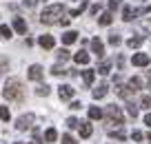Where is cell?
<instances>
[{"instance_id": "f1b7e54d", "label": "cell", "mask_w": 151, "mask_h": 144, "mask_svg": "<svg viewBox=\"0 0 151 144\" xmlns=\"http://www.w3.org/2000/svg\"><path fill=\"white\" fill-rule=\"evenodd\" d=\"M51 73H53V75H65L67 71L62 69V67H58V64H56V67H53V69H51Z\"/></svg>"}, {"instance_id": "44dd1931", "label": "cell", "mask_w": 151, "mask_h": 144, "mask_svg": "<svg viewBox=\"0 0 151 144\" xmlns=\"http://www.w3.org/2000/svg\"><path fill=\"white\" fill-rule=\"evenodd\" d=\"M109 135H111V138H116V140H124V138H127V133H124V131H111V133H109Z\"/></svg>"}, {"instance_id": "ffe728a7", "label": "cell", "mask_w": 151, "mask_h": 144, "mask_svg": "<svg viewBox=\"0 0 151 144\" xmlns=\"http://www.w3.org/2000/svg\"><path fill=\"white\" fill-rule=\"evenodd\" d=\"M56 56H58V60H60V62H65V60H69V51H67V49H60V51H58V53H56Z\"/></svg>"}, {"instance_id": "d6986e66", "label": "cell", "mask_w": 151, "mask_h": 144, "mask_svg": "<svg viewBox=\"0 0 151 144\" xmlns=\"http://www.w3.org/2000/svg\"><path fill=\"white\" fill-rule=\"evenodd\" d=\"M93 78H96V73L91 69H87L85 71V84H91V82H93Z\"/></svg>"}, {"instance_id": "5bb4252c", "label": "cell", "mask_w": 151, "mask_h": 144, "mask_svg": "<svg viewBox=\"0 0 151 144\" xmlns=\"http://www.w3.org/2000/svg\"><path fill=\"white\" fill-rule=\"evenodd\" d=\"M91 133H93V126H91V124H87V122H85V124L80 126V138H89Z\"/></svg>"}, {"instance_id": "83f0119b", "label": "cell", "mask_w": 151, "mask_h": 144, "mask_svg": "<svg viewBox=\"0 0 151 144\" xmlns=\"http://www.w3.org/2000/svg\"><path fill=\"white\" fill-rule=\"evenodd\" d=\"M98 73H102V75H107V73H109V62H102V64H100Z\"/></svg>"}, {"instance_id": "1f68e13d", "label": "cell", "mask_w": 151, "mask_h": 144, "mask_svg": "<svg viewBox=\"0 0 151 144\" xmlns=\"http://www.w3.org/2000/svg\"><path fill=\"white\" fill-rule=\"evenodd\" d=\"M62 144H76V140L71 135H62Z\"/></svg>"}, {"instance_id": "74e56055", "label": "cell", "mask_w": 151, "mask_h": 144, "mask_svg": "<svg viewBox=\"0 0 151 144\" xmlns=\"http://www.w3.org/2000/svg\"><path fill=\"white\" fill-rule=\"evenodd\" d=\"M145 124H147V126H151V113H149V115L145 117Z\"/></svg>"}, {"instance_id": "ac0fdd59", "label": "cell", "mask_w": 151, "mask_h": 144, "mask_svg": "<svg viewBox=\"0 0 151 144\" xmlns=\"http://www.w3.org/2000/svg\"><path fill=\"white\" fill-rule=\"evenodd\" d=\"M129 87H131L133 91H138V89L142 87V80L140 78H131V80H129Z\"/></svg>"}, {"instance_id": "4dcf8cb0", "label": "cell", "mask_w": 151, "mask_h": 144, "mask_svg": "<svg viewBox=\"0 0 151 144\" xmlns=\"http://www.w3.org/2000/svg\"><path fill=\"white\" fill-rule=\"evenodd\" d=\"M2 38H7V40L11 38V29L7 27V24H2Z\"/></svg>"}, {"instance_id": "7a4b0ae2", "label": "cell", "mask_w": 151, "mask_h": 144, "mask_svg": "<svg viewBox=\"0 0 151 144\" xmlns=\"http://www.w3.org/2000/svg\"><path fill=\"white\" fill-rule=\"evenodd\" d=\"M58 18H62V5H51V7H47V9L42 11V16H40V20H42L45 24L56 22Z\"/></svg>"}, {"instance_id": "cb8c5ba5", "label": "cell", "mask_w": 151, "mask_h": 144, "mask_svg": "<svg viewBox=\"0 0 151 144\" xmlns=\"http://www.w3.org/2000/svg\"><path fill=\"white\" fill-rule=\"evenodd\" d=\"M127 44L131 47V49H136V47H140V44H142V38H131V40H129Z\"/></svg>"}, {"instance_id": "52a82bcc", "label": "cell", "mask_w": 151, "mask_h": 144, "mask_svg": "<svg viewBox=\"0 0 151 144\" xmlns=\"http://www.w3.org/2000/svg\"><path fill=\"white\" fill-rule=\"evenodd\" d=\"M91 49H93V53H96L98 58L104 56V47H102V42H100L98 38H93V40H91Z\"/></svg>"}, {"instance_id": "836d02e7", "label": "cell", "mask_w": 151, "mask_h": 144, "mask_svg": "<svg viewBox=\"0 0 151 144\" xmlns=\"http://www.w3.org/2000/svg\"><path fill=\"white\" fill-rule=\"evenodd\" d=\"M131 138L136 140V142H140V140H142V133H140V131H133V133H131Z\"/></svg>"}, {"instance_id": "d6a6232c", "label": "cell", "mask_w": 151, "mask_h": 144, "mask_svg": "<svg viewBox=\"0 0 151 144\" xmlns=\"http://www.w3.org/2000/svg\"><path fill=\"white\" fill-rule=\"evenodd\" d=\"M118 7H120V0H111V2H109V9L111 11H116Z\"/></svg>"}, {"instance_id": "6da1fadb", "label": "cell", "mask_w": 151, "mask_h": 144, "mask_svg": "<svg viewBox=\"0 0 151 144\" xmlns=\"http://www.w3.org/2000/svg\"><path fill=\"white\" fill-rule=\"evenodd\" d=\"M2 95L9 100H22L24 91H22V84H20V80H9V82L5 84V89H2Z\"/></svg>"}, {"instance_id": "484cf974", "label": "cell", "mask_w": 151, "mask_h": 144, "mask_svg": "<svg viewBox=\"0 0 151 144\" xmlns=\"http://www.w3.org/2000/svg\"><path fill=\"white\" fill-rule=\"evenodd\" d=\"M140 104H142V109H151V98H149V95H145V98L140 100Z\"/></svg>"}, {"instance_id": "9a60e30c", "label": "cell", "mask_w": 151, "mask_h": 144, "mask_svg": "<svg viewBox=\"0 0 151 144\" xmlns=\"http://www.w3.org/2000/svg\"><path fill=\"white\" fill-rule=\"evenodd\" d=\"M56 138H58L56 129H47V131H45V140H47V142H56Z\"/></svg>"}, {"instance_id": "ba28073f", "label": "cell", "mask_w": 151, "mask_h": 144, "mask_svg": "<svg viewBox=\"0 0 151 144\" xmlns=\"http://www.w3.org/2000/svg\"><path fill=\"white\" fill-rule=\"evenodd\" d=\"M38 42H40L42 49H51V47H53V36H40Z\"/></svg>"}, {"instance_id": "d4e9b609", "label": "cell", "mask_w": 151, "mask_h": 144, "mask_svg": "<svg viewBox=\"0 0 151 144\" xmlns=\"http://www.w3.org/2000/svg\"><path fill=\"white\" fill-rule=\"evenodd\" d=\"M0 115H2V122H9V109L0 107Z\"/></svg>"}, {"instance_id": "e0dca14e", "label": "cell", "mask_w": 151, "mask_h": 144, "mask_svg": "<svg viewBox=\"0 0 151 144\" xmlns=\"http://www.w3.org/2000/svg\"><path fill=\"white\" fill-rule=\"evenodd\" d=\"M111 14H102V16H100V18H98V22L100 24H102V27H107V24H111Z\"/></svg>"}, {"instance_id": "ab89813d", "label": "cell", "mask_w": 151, "mask_h": 144, "mask_svg": "<svg viewBox=\"0 0 151 144\" xmlns=\"http://www.w3.org/2000/svg\"><path fill=\"white\" fill-rule=\"evenodd\" d=\"M149 140H151V133H149Z\"/></svg>"}, {"instance_id": "d590c367", "label": "cell", "mask_w": 151, "mask_h": 144, "mask_svg": "<svg viewBox=\"0 0 151 144\" xmlns=\"http://www.w3.org/2000/svg\"><path fill=\"white\" fill-rule=\"evenodd\" d=\"M129 115H133V117H136V115H138V109H136V107H133V104H131V107H129Z\"/></svg>"}, {"instance_id": "2e32d148", "label": "cell", "mask_w": 151, "mask_h": 144, "mask_svg": "<svg viewBox=\"0 0 151 144\" xmlns=\"http://www.w3.org/2000/svg\"><path fill=\"white\" fill-rule=\"evenodd\" d=\"M89 117L91 120H100V117H102V111H100L98 107H91L89 109Z\"/></svg>"}, {"instance_id": "7402d4cb", "label": "cell", "mask_w": 151, "mask_h": 144, "mask_svg": "<svg viewBox=\"0 0 151 144\" xmlns=\"http://www.w3.org/2000/svg\"><path fill=\"white\" fill-rule=\"evenodd\" d=\"M122 18H124V20H133V9H131V7H124Z\"/></svg>"}, {"instance_id": "e575fe53", "label": "cell", "mask_w": 151, "mask_h": 144, "mask_svg": "<svg viewBox=\"0 0 151 144\" xmlns=\"http://www.w3.org/2000/svg\"><path fill=\"white\" fill-rule=\"evenodd\" d=\"M22 5H24V7H29V9H31V7L36 5V0H22Z\"/></svg>"}, {"instance_id": "3957f363", "label": "cell", "mask_w": 151, "mask_h": 144, "mask_svg": "<svg viewBox=\"0 0 151 144\" xmlns=\"http://www.w3.org/2000/svg\"><path fill=\"white\" fill-rule=\"evenodd\" d=\"M107 117L113 124H122V111H120V107H116V104L107 107Z\"/></svg>"}, {"instance_id": "7c38bea8", "label": "cell", "mask_w": 151, "mask_h": 144, "mask_svg": "<svg viewBox=\"0 0 151 144\" xmlns=\"http://www.w3.org/2000/svg\"><path fill=\"white\" fill-rule=\"evenodd\" d=\"M73 60L78 62V64H87V62H89V56H87V51H78L73 56Z\"/></svg>"}, {"instance_id": "f546056e", "label": "cell", "mask_w": 151, "mask_h": 144, "mask_svg": "<svg viewBox=\"0 0 151 144\" xmlns=\"http://www.w3.org/2000/svg\"><path fill=\"white\" fill-rule=\"evenodd\" d=\"M109 42H111L113 47H116V44H120V36H116V33H111V36H109Z\"/></svg>"}, {"instance_id": "8d00e7d4", "label": "cell", "mask_w": 151, "mask_h": 144, "mask_svg": "<svg viewBox=\"0 0 151 144\" xmlns=\"http://www.w3.org/2000/svg\"><path fill=\"white\" fill-rule=\"evenodd\" d=\"M80 107H82L80 102H71V109H73V111H78V109H80Z\"/></svg>"}, {"instance_id": "8fae6325", "label": "cell", "mask_w": 151, "mask_h": 144, "mask_svg": "<svg viewBox=\"0 0 151 144\" xmlns=\"http://www.w3.org/2000/svg\"><path fill=\"white\" fill-rule=\"evenodd\" d=\"M104 95H107V84H98V87L93 89V98L100 100V98H104Z\"/></svg>"}, {"instance_id": "5b68a950", "label": "cell", "mask_w": 151, "mask_h": 144, "mask_svg": "<svg viewBox=\"0 0 151 144\" xmlns=\"http://www.w3.org/2000/svg\"><path fill=\"white\" fill-rule=\"evenodd\" d=\"M73 87H69V84H62L60 87V100H71L73 98Z\"/></svg>"}, {"instance_id": "4316f807", "label": "cell", "mask_w": 151, "mask_h": 144, "mask_svg": "<svg viewBox=\"0 0 151 144\" xmlns=\"http://www.w3.org/2000/svg\"><path fill=\"white\" fill-rule=\"evenodd\" d=\"M38 95H40V98H42V95H49V87H47V84H45V87H38Z\"/></svg>"}, {"instance_id": "f35d334b", "label": "cell", "mask_w": 151, "mask_h": 144, "mask_svg": "<svg viewBox=\"0 0 151 144\" xmlns=\"http://www.w3.org/2000/svg\"><path fill=\"white\" fill-rule=\"evenodd\" d=\"M16 144H27V142H16Z\"/></svg>"}, {"instance_id": "9c48e42d", "label": "cell", "mask_w": 151, "mask_h": 144, "mask_svg": "<svg viewBox=\"0 0 151 144\" xmlns=\"http://www.w3.org/2000/svg\"><path fill=\"white\" fill-rule=\"evenodd\" d=\"M31 120H33L31 115H22V117H18V124H16V126H18L20 131H24L27 126H31Z\"/></svg>"}, {"instance_id": "277c9868", "label": "cell", "mask_w": 151, "mask_h": 144, "mask_svg": "<svg viewBox=\"0 0 151 144\" xmlns=\"http://www.w3.org/2000/svg\"><path fill=\"white\" fill-rule=\"evenodd\" d=\"M131 62L136 67H147L149 64V56H147V53H136V56L131 58Z\"/></svg>"}, {"instance_id": "30bf717a", "label": "cell", "mask_w": 151, "mask_h": 144, "mask_svg": "<svg viewBox=\"0 0 151 144\" xmlns=\"http://www.w3.org/2000/svg\"><path fill=\"white\" fill-rule=\"evenodd\" d=\"M14 29L18 33H27V22L22 18H14Z\"/></svg>"}, {"instance_id": "4fadbf2b", "label": "cell", "mask_w": 151, "mask_h": 144, "mask_svg": "<svg viewBox=\"0 0 151 144\" xmlns=\"http://www.w3.org/2000/svg\"><path fill=\"white\" fill-rule=\"evenodd\" d=\"M76 38H78V33H76V31L62 33V42H65V44H71V42H76Z\"/></svg>"}, {"instance_id": "603a6c76", "label": "cell", "mask_w": 151, "mask_h": 144, "mask_svg": "<svg viewBox=\"0 0 151 144\" xmlns=\"http://www.w3.org/2000/svg\"><path fill=\"white\" fill-rule=\"evenodd\" d=\"M67 126H69V129H80V122L76 120V117H69V120H67Z\"/></svg>"}, {"instance_id": "8992f818", "label": "cell", "mask_w": 151, "mask_h": 144, "mask_svg": "<svg viewBox=\"0 0 151 144\" xmlns=\"http://www.w3.org/2000/svg\"><path fill=\"white\" fill-rule=\"evenodd\" d=\"M29 78L31 80H40L42 78V67L40 64H31L29 67Z\"/></svg>"}]
</instances>
